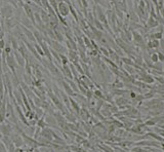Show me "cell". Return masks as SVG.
<instances>
[{"instance_id": "obj_1", "label": "cell", "mask_w": 164, "mask_h": 152, "mask_svg": "<svg viewBox=\"0 0 164 152\" xmlns=\"http://www.w3.org/2000/svg\"><path fill=\"white\" fill-rule=\"evenodd\" d=\"M14 8L8 3V1H7V4L1 5V7H0V16L5 18V20L12 18L14 16Z\"/></svg>"}, {"instance_id": "obj_2", "label": "cell", "mask_w": 164, "mask_h": 152, "mask_svg": "<svg viewBox=\"0 0 164 152\" xmlns=\"http://www.w3.org/2000/svg\"><path fill=\"white\" fill-rule=\"evenodd\" d=\"M47 96L50 98L51 102H52L53 105H54V106L58 108V110L64 114V113H65V109L66 108H65V106H64V104L62 103V101H61L60 98H59L53 92H51V90H47Z\"/></svg>"}, {"instance_id": "obj_3", "label": "cell", "mask_w": 164, "mask_h": 152, "mask_svg": "<svg viewBox=\"0 0 164 152\" xmlns=\"http://www.w3.org/2000/svg\"><path fill=\"white\" fill-rule=\"evenodd\" d=\"M59 14L63 18H66L70 14V6L67 1H59L58 3Z\"/></svg>"}, {"instance_id": "obj_4", "label": "cell", "mask_w": 164, "mask_h": 152, "mask_svg": "<svg viewBox=\"0 0 164 152\" xmlns=\"http://www.w3.org/2000/svg\"><path fill=\"white\" fill-rule=\"evenodd\" d=\"M5 62H6V65H7V67L10 68V71H12V75L14 76H18L16 75V65H18V63H16V58H14V55H12V53H10V55H8L6 57V60H5Z\"/></svg>"}, {"instance_id": "obj_5", "label": "cell", "mask_w": 164, "mask_h": 152, "mask_svg": "<svg viewBox=\"0 0 164 152\" xmlns=\"http://www.w3.org/2000/svg\"><path fill=\"white\" fill-rule=\"evenodd\" d=\"M14 131V127L10 122H3L0 125V133L2 134V136H10Z\"/></svg>"}, {"instance_id": "obj_6", "label": "cell", "mask_w": 164, "mask_h": 152, "mask_svg": "<svg viewBox=\"0 0 164 152\" xmlns=\"http://www.w3.org/2000/svg\"><path fill=\"white\" fill-rule=\"evenodd\" d=\"M10 138H12V141L14 142V146H16V148H22L25 145L24 139L21 134H18V133H14V131H12V134L10 135Z\"/></svg>"}, {"instance_id": "obj_7", "label": "cell", "mask_w": 164, "mask_h": 152, "mask_svg": "<svg viewBox=\"0 0 164 152\" xmlns=\"http://www.w3.org/2000/svg\"><path fill=\"white\" fill-rule=\"evenodd\" d=\"M39 45L41 46L42 51H43V53H44V55L47 58V61H49V62H53V58H52V55H51L50 47H49L48 44H47L45 41H43L41 44H39Z\"/></svg>"}, {"instance_id": "obj_8", "label": "cell", "mask_w": 164, "mask_h": 152, "mask_svg": "<svg viewBox=\"0 0 164 152\" xmlns=\"http://www.w3.org/2000/svg\"><path fill=\"white\" fill-rule=\"evenodd\" d=\"M20 24H21L22 26H24L25 28H27V29H29V30H31V31H33V30H35V29H33V23L31 22V20L30 18H28V16H24V14H22V16H21V20H20Z\"/></svg>"}, {"instance_id": "obj_9", "label": "cell", "mask_w": 164, "mask_h": 152, "mask_svg": "<svg viewBox=\"0 0 164 152\" xmlns=\"http://www.w3.org/2000/svg\"><path fill=\"white\" fill-rule=\"evenodd\" d=\"M61 72L63 73V76L67 79H70V80H73V74H72L71 68H70L69 65H63L62 67L60 68Z\"/></svg>"}, {"instance_id": "obj_10", "label": "cell", "mask_w": 164, "mask_h": 152, "mask_svg": "<svg viewBox=\"0 0 164 152\" xmlns=\"http://www.w3.org/2000/svg\"><path fill=\"white\" fill-rule=\"evenodd\" d=\"M52 133H53V129H51L50 127H45V129H41V134H40V136L43 137L44 139H46V140L49 141V142H52L53 141Z\"/></svg>"}, {"instance_id": "obj_11", "label": "cell", "mask_w": 164, "mask_h": 152, "mask_svg": "<svg viewBox=\"0 0 164 152\" xmlns=\"http://www.w3.org/2000/svg\"><path fill=\"white\" fill-rule=\"evenodd\" d=\"M79 118H81V121H87L88 119H90V112L85 108V107H82L79 111V113L77 114Z\"/></svg>"}, {"instance_id": "obj_12", "label": "cell", "mask_w": 164, "mask_h": 152, "mask_svg": "<svg viewBox=\"0 0 164 152\" xmlns=\"http://www.w3.org/2000/svg\"><path fill=\"white\" fill-rule=\"evenodd\" d=\"M60 84L63 85V88H64V90H65V92H66L67 96H69V97H76L77 96V94L73 92V90L71 88V86L69 85V83H68L66 80H63Z\"/></svg>"}, {"instance_id": "obj_13", "label": "cell", "mask_w": 164, "mask_h": 152, "mask_svg": "<svg viewBox=\"0 0 164 152\" xmlns=\"http://www.w3.org/2000/svg\"><path fill=\"white\" fill-rule=\"evenodd\" d=\"M14 58H16V63H18V65H19L20 67H25L26 60H25V58H24L23 55H22L18 51H14Z\"/></svg>"}, {"instance_id": "obj_14", "label": "cell", "mask_w": 164, "mask_h": 152, "mask_svg": "<svg viewBox=\"0 0 164 152\" xmlns=\"http://www.w3.org/2000/svg\"><path fill=\"white\" fill-rule=\"evenodd\" d=\"M137 79H140V80H142L144 83H146V84H151V83H153L155 81V78L153 77L152 75H150V74H144V75L140 76V77H137Z\"/></svg>"}, {"instance_id": "obj_15", "label": "cell", "mask_w": 164, "mask_h": 152, "mask_svg": "<svg viewBox=\"0 0 164 152\" xmlns=\"http://www.w3.org/2000/svg\"><path fill=\"white\" fill-rule=\"evenodd\" d=\"M145 26H146V28L149 30V29H151V28H156L157 26H159V23H158V22L156 21L152 16H149L148 20H147V23L145 24Z\"/></svg>"}, {"instance_id": "obj_16", "label": "cell", "mask_w": 164, "mask_h": 152, "mask_svg": "<svg viewBox=\"0 0 164 152\" xmlns=\"http://www.w3.org/2000/svg\"><path fill=\"white\" fill-rule=\"evenodd\" d=\"M68 59H69V61H71V62L73 63V64H74V63H78V62H79L78 51H68Z\"/></svg>"}, {"instance_id": "obj_17", "label": "cell", "mask_w": 164, "mask_h": 152, "mask_svg": "<svg viewBox=\"0 0 164 152\" xmlns=\"http://www.w3.org/2000/svg\"><path fill=\"white\" fill-rule=\"evenodd\" d=\"M45 121H46L49 127H58V122H56V118H54V116L52 114H48L45 117Z\"/></svg>"}, {"instance_id": "obj_18", "label": "cell", "mask_w": 164, "mask_h": 152, "mask_svg": "<svg viewBox=\"0 0 164 152\" xmlns=\"http://www.w3.org/2000/svg\"><path fill=\"white\" fill-rule=\"evenodd\" d=\"M39 14H40V16H41V20H42V22H43V24L44 25H48L49 24V16H48V14H47V12L46 10H44L43 8H41L40 9V12H39Z\"/></svg>"}, {"instance_id": "obj_19", "label": "cell", "mask_w": 164, "mask_h": 152, "mask_svg": "<svg viewBox=\"0 0 164 152\" xmlns=\"http://www.w3.org/2000/svg\"><path fill=\"white\" fill-rule=\"evenodd\" d=\"M65 43H66V46H67V49H69V51H78V49H77V43H76V41H74V40L66 39Z\"/></svg>"}, {"instance_id": "obj_20", "label": "cell", "mask_w": 164, "mask_h": 152, "mask_svg": "<svg viewBox=\"0 0 164 152\" xmlns=\"http://www.w3.org/2000/svg\"><path fill=\"white\" fill-rule=\"evenodd\" d=\"M33 34H34L35 40H36V43L41 44L44 41V35L41 32H39L38 30H33Z\"/></svg>"}, {"instance_id": "obj_21", "label": "cell", "mask_w": 164, "mask_h": 152, "mask_svg": "<svg viewBox=\"0 0 164 152\" xmlns=\"http://www.w3.org/2000/svg\"><path fill=\"white\" fill-rule=\"evenodd\" d=\"M69 99H70V104H71V109L72 110H74L75 112H76V114H78L79 113V111H80V106H79V103L77 101H75L73 98H71V97H69Z\"/></svg>"}, {"instance_id": "obj_22", "label": "cell", "mask_w": 164, "mask_h": 152, "mask_svg": "<svg viewBox=\"0 0 164 152\" xmlns=\"http://www.w3.org/2000/svg\"><path fill=\"white\" fill-rule=\"evenodd\" d=\"M43 109L41 108V107H36L34 110L35 112V120H39L41 117H43L44 116V112H43Z\"/></svg>"}, {"instance_id": "obj_23", "label": "cell", "mask_w": 164, "mask_h": 152, "mask_svg": "<svg viewBox=\"0 0 164 152\" xmlns=\"http://www.w3.org/2000/svg\"><path fill=\"white\" fill-rule=\"evenodd\" d=\"M65 118L66 120H67V122H69V123H76L77 122V118L74 116V114L72 112H67L65 115Z\"/></svg>"}, {"instance_id": "obj_24", "label": "cell", "mask_w": 164, "mask_h": 152, "mask_svg": "<svg viewBox=\"0 0 164 152\" xmlns=\"http://www.w3.org/2000/svg\"><path fill=\"white\" fill-rule=\"evenodd\" d=\"M128 100L126 99V98H124V97H119V98H117V99L115 100V103H116V105H118L119 107H123V106H125L127 103H128Z\"/></svg>"}, {"instance_id": "obj_25", "label": "cell", "mask_w": 164, "mask_h": 152, "mask_svg": "<svg viewBox=\"0 0 164 152\" xmlns=\"http://www.w3.org/2000/svg\"><path fill=\"white\" fill-rule=\"evenodd\" d=\"M37 125L38 127H40L41 129H45V127H48V125H47L46 121H45V117H44V116H43V117L40 118L39 120H37V125Z\"/></svg>"}, {"instance_id": "obj_26", "label": "cell", "mask_w": 164, "mask_h": 152, "mask_svg": "<svg viewBox=\"0 0 164 152\" xmlns=\"http://www.w3.org/2000/svg\"><path fill=\"white\" fill-rule=\"evenodd\" d=\"M25 116L27 118V120L30 121V120L35 119V112L33 110H27L25 112Z\"/></svg>"}, {"instance_id": "obj_27", "label": "cell", "mask_w": 164, "mask_h": 152, "mask_svg": "<svg viewBox=\"0 0 164 152\" xmlns=\"http://www.w3.org/2000/svg\"><path fill=\"white\" fill-rule=\"evenodd\" d=\"M35 129H36V127H27L25 129V131H24V133H25L26 135H28V136H34V133H35Z\"/></svg>"}, {"instance_id": "obj_28", "label": "cell", "mask_w": 164, "mask_h": 152, "mask_svg": "<svg viewBox=\"0 0 164 152\" xmlns=\"http://www.w3.org/2000/svg\"><path fill=\"white\" fill-rule=\"evenodd\" d=\"M124 86V83H122L120 81V79L119 78H116L115 81H114V83L112 84V88H115V90H117V88H121Z\"/></svg>"}, {"instance_id": "obj_29", "label": "cell", "mask_w": 164, "mask_h": 152, "mask_svg": "<svg viewBox=\"0 0 164 152\" xmlns=\"http://www.w3.org/2000/svg\"><path fill=\"white\" fill-rule=\"evenodd\" d=\"M152 69H156V71L157 72H162V70H163V64L160 63V62L155 63V64H153Z\"/></svg>"}, {"instance_id": "obj_30", "label": "cell", "mask_w": 164, "mask_h": 152, "mask_svg": "<svg viewBox=\"0 0 164 152\" xmlns=\"http://www.w3.org/2000/svg\"><path fill=\"white\" fill-rule=\"evenodd\" d=\"M34 47H35V49H36V51L38 53V55H39L41 58L45 57V55H44L43 51H42V49H41V46H40L39 44H38V43H34Z\"/></svg>"}, {"instance_id": "obj_31", "label": "cell", "mask_w": 164, "mask_h": 152, "mask_svg": "<svg viewBox=\"0 0 164 152\" xmlns=\"http://www.w3.org/2000/svg\"><path fill=\"white\" fill-rule=\"evenodd\" d=\"M99 147L105 152H114V150L111 147L107 146V144H101V145H99Z\"/></svg>"}, {"instance_id": "obj_32", "label": "cell", "mask_w": 164, "mask_h": 152, "mask_svg": "<svg viewBox=\"0 0 164 152\" xmlns=\"http://www.w3.org/2000/svg\"><path fill=\"white\" fill-rule=\"evenodd\" d=\"M150 60H151V62H152L153 64H155V63L159 62V60H158V55H157V53H152V55H150Z\"/></svg>"}, {"instance_id": "obj_33", "label": "cell", "mask_w": 164, "mask_h": 152, "mask_svg": "<svg viewBox=\"0 0 164 152\" xmlns=\"http://www.w3.org/2000/svg\"><path fill=\"white\" fill-rule=\"evenodd\" d=\"M61 55V63L63 65H68V62H69V59L68 57H66V55Z\"/></svg>"}, {"instance_id": "obj_34", "label": "cell", "mask_w": 164, "mask_h": 152, "mask_svg": "<svg viewBox=\"0 0 164 152\" xmlns=\"http://www.w3.org/2000/svg\"><path fill=\"white\" fill-rule=\"evenodd\" d=\"M12 51V46H10V45H6V46H5V49H3V53H4L6 55H10Z\"/></svg>"}, {"instance_id": "obj_35", "label": "cell", "mask_w": 164, "mask_h": 152, "mask_svg": "<svg viewBox=\"0 0 164 152\" xmlns=\"http://www.w3.org/2000/svg\"><path fill=\"white\" fill-rule=\"evenodd\" d=\"M158 60H159L160 63H164V53H161V51H158Z\"/></svg>"}, {"instance_id": "obj_36", "label": "cell", "mask_w": 164, "mask_h": 152, "mask_svg": "<svg viewBox=\"0 0 164 152\" xmlns=\"http://www.w3.org/2000/svg\"><path fill=\"white\" fill-rule=\"evenodd\" d=\"M0 152H8L6 149V147L4 146V144L2 143V141L0 140Z\"/></svg>"}, {"instance_id": "obj_37", "label": "cell", "mask_w": 164, "mask_h": 152, "mask_svg": "<svg viewBox=\"0 0 164 152\" xmlns=\"http://www.w3.org/2000/svg\"><path fill=\"white\" fill-rule=\"evenodd\" d=\"M5 46H6V42H5L4 39H1L0 40V49H5Z\"/></svg>"}, {"instance_id": "obj_38", "label": "cell", "mask_w": 164, "mask_h": 152, "mask_svg": "<svg viewBox=\"0 0 164 152\" xmlns=\"http://www.w3.org/2000/svg\"><path fill=\"white\" fill-rule=\"evenodd\" d=\"M136 96H137V94H136L135 92H133V90H130L129 92V97L131 98V99L134 100L136 98Z\"/></svg>"}, {"instance_id": "obj_39", "label": "cell", "mask_w": 164, "mask_h": 152, "mask_svg": "<svg viewBox=\"0 0 164 152\" xmlns=\"http://www.w3.org/2000/svg\"><path fill=\"white\" fill-rule=\"evenodd\" d=\"M115 152H126L123 148L121 147H115V150H114Z\"/></svg>"}, {"instance_id": "obj_40", "label": "cell", "mask_w": 164, "mask_h": 152, "mask_svg": "<svg viewBox=\"0 0 164 152\" xmlns=\"http://www.w3.org/2000/svg\"><path fill=\"white\" fill-rule=\"evenodd\" d=\"M14 152H26V150H24L23 148H16Z\"/></svg>"}, {"instance_id": "obj_41", "label": "cell", "mask_w": 164, "mask_h": 152, "mask_svg": "<svg viewBox=\"0 0 164 152\" xmlns=\"http://www.w3.org/2000/svg\"><path fill=\"white\" fill-rule=\"evenodd\" d=\"M2 105H3V99H0V109H1Z\"/></svg>"}, {"instance_id": "obj_42", "label": "cell", "mask_w": 164, "mask_h": 152, "mask_svg": "<svg viewBox=\"0 0 164 152\" xmlns=\"http://www.w3.org/2000/svg\"><path fill=\"white\" fill-rule=\"evenodd\" d=\"M2 53H3V51H2V49H0V59H1V55H2Z\"/></svg>"}, {"instance_id": "obj_43", "label": "cell", "mask_w": 164, "mask_h": 152, "mask_svg": "<svg viewBox=\"0 0 164 152\" xmlns=\"http://www.w3.org/2000/svg\"><path fill=\"white\" fill-rule=\"evenodd\" d=\"M162 64H163V70H164V63H162Z\"/></svg>"}]
</instances>
